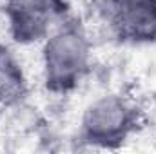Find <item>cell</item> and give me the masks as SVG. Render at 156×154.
Wrapping results in <instances>:
<instances>
[{"mask_svg": "<svg viewBox=\"0 0 156 154\" xmlns=\"http://www.w3.org/2000/svg\"><path fill=\"white\" fill-rule=\"evenodd\" d=\"M38 47L44 91L56 98L75 94L93 71L94 45L87 26L75 15L58 24Z\"/></svg>", "mask_w": 156, "mask_h": 154, "instance_id": "cell-1", "label": "cell"}, {"mask_svg": "<svg viewBox=\"0 0 156 154\" xmlns=\"http://www.w3.org/2000/svg\"><path fill=\"white\" fill-rule=\"evenodd\" d=\"M144 123L140 103L123 93H104L89 100L78 118L76 138L82 145L94 151H116Z\"/></svg>", "mask_w": 156, "mask_h": 154, "instance_id": "cell-2", "label": "cell"}, {"mask_svg": "<svg viewBox=\"0 0 156 154\" xmlns=\"http://www.w3.org/2000/svg\"><path fill=\"white\" fill-rule=\"evenodd\" d=\"M0 11L9 44L18 47L40 45L58 24L75 16L73 0H4Z\"/></svg>", "mask_w": 156, "mask_h": 154, "instance_id": "cell-3", "label": "cell"}, {"mask_svg": "<svg viewBox=\"0 0 156 154\" xmlns=\"http://www.w3.org/2000/svg\"><path fill=\"white\" fill-rule=\"evenodd\" d=\"M102 16L120 45L156 44V0H102Z\"/></svg>", "mask_w": 156, "mask_h": 154, "instance_id": "cell-4", "label": "cell"}, {"mask_svg": "<svg viewBox=\"0 0 156 154\" xmlns=\"http://www.w3.org/2000/svg\"><path fill=\"white\" fill-rule=\"evenodd\" d=\"M29 96V78L26 67L13 49V44L0 42V107H20Z\"/></svg>", "mask_w": 156, "mask_h": 154, "instance_id": "cell-5", "label": "cell"}, {"mask_svg": "<svg viewBox=\"0 0 156 154\" xmlns=\"http://www.w3.org/2000/svg\"><path fill=\"white\" fill-rule=\"evenodd\" d=\"M2 113H4V109L0 107V125H2Z\"/></svg>", "mask_w": 156, "mask_h": 154, "instance_id": "cell-6", "label": "cell"}]
</instances>
